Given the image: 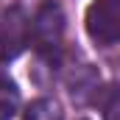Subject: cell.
Returning a JSON list of instances; mask_svg holds the SVG:
<instances>
[{"label": "cell", "mask_w": 120, "mask_h": 120, "mask_svg": "<svg viewBox=\"0 0 120 120\" xmlns=\"http://www.w3.org/2000/svg\"><path fill=\"white\" fill-rule=\"evenodd\" d=\"M61 36H64V11L59 3L48 0L39 6L31 22V42L42 56H53L61 48Z\"/></svg>", "instance_id": "cell-1"}, {"label": "cell", "mask_w": 120, "mask_h": 120, "mask_svg": "<svg viewBox=\"0 0 120 120\" xmlns=\"http://www.w3.org/2000/svg\"><path fill=\"white\" fill-rule=\"evenodd\" d=\"M31 39V22L22 8L8 6L0 8V61L17 59Z\"/></svg>", "instance_id": "cell-2"}, {"label": "cell", "mask_w": 120, "mask_h": 120, "mask_svg": "<svg viewBox=\"0 0 120 120\" xmlns=\"http://www.w3.org/2000/svg\"><path fill=\"white\" fill-rule=\"evenodd\" d=\"M87 34L98 45L120 42V0H95L87 8Z\"/></svg>", "instance_id": "cell-3"}, {"label": "cell", "mask_w": 120, "mask_h": 120, "mask_svg": "<svg viewBox=\"0 0 120 120\" xmlns=\"http://www.w3.org/2000/svg\"><path fill=\"white\" fill-rule=\"evenodd\" d=\"M20 109V90L11 78L0 75V120H11Z\"/></svg>", "instance_id": "cell-4"}, {"label": "cell", "mask_w": 120, "mask_h": 120, "mask_svg": "<svg viewBox=\"0 0 120 120\" xmlns=\"http://www.w3.org/2000/svg\"><path fill=\"white\" fill-rule=\"evenodd\" d=\"M25 120H61V109L56 101L50 98H39L25 109Z\"/></svg>", "instance_id": "cell-5"}, {"label": "cell", "mask_w": 120, "mask_h": 120, "mask_svg": "<svg viewBox=\"0 0 120 120\" xmlns=\"http://www.w3.org/2000/svg\"><path fill=\"white\" fill-rule=\"evenodd\" d=\"M103 120H120V84H112L103 92Z\"/></svg>", "instance_id": "cell-6"}]
</instances>
